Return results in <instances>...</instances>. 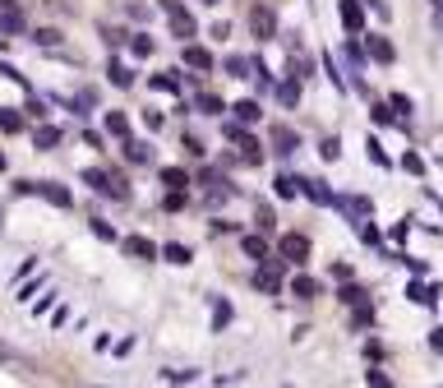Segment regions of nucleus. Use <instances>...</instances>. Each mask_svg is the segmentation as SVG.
Listing matches in <instances>:
<instances>
[{"mask_svg":"<svg viewBox=\"0 0 443 388\" xmlns=\"http://www.w3.org/2000/svg\"><path fill=\"white\" fill-rule=\"evenodd\" d=\"M310 236H300V232H282L277 236V259H287V264H305L310 259Z\"/></svg>","mask_w":443,"mask_h":388,"instance_id":"obj_1","label":"nucleus"},{"mask_svg":"<svg viewBox=\"0 0 443 388\" xmlns=\"http://www.w3.org/2000/svg\"><path fill=\"white\" fill-rule=\"evenodd\" d=\"M83 185H93L97 194H111V199H130L125 180H121V176H111V171H97V166H88V171H83Z\"/></svg>","mask_w":443,"mask_h":388,"instance_id":"obj_2","label":"nucleus"},{"mask_svg":"<svg viewBox=\"0 0 443 388\" xmlns=\"http://www.w3.org/2000/svg\"><path fill=\"white\" fill-rule=\"evenodd\" d=\"M250 33H254L259 42H273L277 37V14L268 10V5H254V10H250Z\"/></svg>","mask_w":443,"mask_h":388,"instance_id":"obj_3","label":"nucleus"},{"mask_svg":"<svg viewBox=\"0 0 443 388\" xmlns=\"http://www.w3.org/2000/svg\"><path fill=\"white\" fill-rule=\"evenodd\" d=\"M33 194H42V199L55 203V208H69V203H74V194H69L65 185H55V180H33Z\"/></svg>","mask_w":443,"mask_h":388,"instance_id":"obj_4","label":"nucleus"},{"mask_svg":"<svg viewBox=\"0 0 443 388\" xmlns=\"http://www.w3.org/2000/svg\"><path fill=\"white\" fill-rule=\"evenodd\" d=\"M337 14H342V28H346V33H360V28H365V0H342Z\"/></svg>","mask_w":443,"mask_h":388,"instance_id":"obj_5","label":"nucleus"},{"mask_svg":"<svg viewBox=\"0 0 443 388\" xmlns=\"http://www.w3.org/2000/svg\"><path fill=\"white\" fill-rule=\"evenodd\" d=\"M23 23H28V19H23L19 5H14V0H0V33L14 37V33H23Z\"/></svg>","mask_w":443,"mask_h":388,"instance_id":"obj_6","label":"nucleus"},{"mask_svg":"<svg viewBox=\"0 0 443 388\" xmlns=\"http://www.w3.org/2000/svg\"><path fill=\"white\" fill-rule=\"evenodd\" d=\"M125 255H134V259H162V245H153L148 236H125Z\"/></svg>","mask_w":443,"mask_h":388,"instance_id":"obj_7","label":"nucleus"},{"mask_svg":"<svg viewBox=\"0 0 443 388\" xmlns=\"http://www.w3.org/2000/svg\"><path fill=\"white\" fill-rule=\"evenodd\" d=\"M254 287L259 291H273V296L282 291V268H277V255L268 259V268H259V273H254Z\"/></svg>","mask_w":443,"mask_h":388,"instance_id":"obj_8","label":"nucleus"},{"mask_svg":"<svg viewBox=\"0 0 443 388\" xmlns=\"http://www.w3.org/2000/svg\"><path fill=\"white\" fill-rule=\"evenodd\" d=\"M166 23H171V37H180V42H189V37L199 33V23H194V14H185V10L166 14Z\"/></svg>","mask_w":443,"mask_h":388,"instance_id":"obj_9","label":"nucleus"},{"mask_svg":"<svg viewBox=\"0 0 443 388\" xmlns=\"http://www.w3.org/2000/svg\"><path fill=\"white\" fill-rule=\"evenodd\" d=\"M273 148H277L282 157H291V153L300 148V134L291 130V125H273Z\"/></svg>","mask_w":443,"mask_h":388,"instance_id":"obj_10","label":"nucleus"},{"mask_svg":"<svg viewBox=\"0 0 443 388\" xmlns=\"http://www.w3.org/2000/svg\"><path fill=\"white\" fill-rule=\"evenodd\" d=\"M296 185H300V194H305V199L323 203V208H328V203H337V199H332V189H328V180H296Z\"/></svg>","mask_w":443,"mask_h":388,"instance_id":"obj_11","label":"nucleus"},{"mask_svg":"<svg viewBox=\"0 0 443 388\" xmlns=\"http://www.w3.org/2000/svg\"><path fill=\"white\" fill-rule=\"evenodd\" d=\"M365 51H369V60H379V65H393V60H397V46L388 42V37H369Z\"/></svg>","mask_w":443,"mask_h":388,"instance_id":"obj_12","label":"nucleus"},{"mask_svg":"<svg viewBox=\"0 0 443 388\" xmlns=\"http://www.w3.org/2000/svg\"><path fill=\"white\" fill-rule=\"evenodd\" d=\"M291 296H296V300H314V296H323V287H319V277H310V273H300V277H291Z\"/></svg>","mask_w":443,"mask_h":388,"instance_id":"obj_13","label":"nucleus"},{"mask_svg":"<svg viewBox=\"0 0 443 388\" xmlns=\"http://www.w3.org/2000/svg\"><path fill=\"white\" fill-rule=\"evenodd\" d=\"M185 65H189V69H199V74H208V69H212V55L203 51V46L185 42Z\"/></svg>","mask_w":443,"mask_h":388,"instance_id":"obj_14","label":"nucleus"},{"mask_svg":"<svg viewBox=\"0 0 443 388\" xmlns=\"http://www.w3.org/2000/svg\"><path fill=\"white\" fill-rule=\"evenodd\" d=\"M33 144H37V153H51V148L60 144V130H55V125H37V130H33Z\"/></svg>","mask_w":443,"mask_h":388,"instance_id":"obj_15","label":"nucleus"},{"mask_svg":"<svg viewBox=\"0 0 443 388\" xmlns=\"http://www.w3.org/2000/svg\"><path fill=\"white\" fill-rule=\"evenodd\" d=\"M162 259H166V264H180V268H185L194 255H189V245H180V241H166V245H162Z\"/></svg>","mask_w":443,"mask_h":388,"instance_id":"obj_16","label":"nucleus"},{"mask_svg":"<svg viewBox=\"0 0 443 388\" xmlns=\"http://www.w3.org/2000/svg\"><path fill=\"white\" fill-rule=\"evenodd\" d=\"M240 250H245L250 259H264V264L273 259V255H268V241H264V236H240Z\"/></svg>","mask_w":443,"mask_h":388,"instance_id":"obj_17","label":"nucleus"},{"mask_svg":"<svg viewBox=\"0 0 443 388\" xmlns=\"http://www.w3.org/2000/svg\"><path fill=\"white\" fill-rule=\"evenodd\" d=\"M407 296L416 300V305H434V296H439V287H434V282H411V287H407Z\"/></svg>","mask_w":443,"mask_h":388,"instance_id":"obj_18","label":"nucleus"},{"mask_svg":"<svg viewBox=\"0 0 443 388\" xmlns=\"http://www.w3.org/2000/svg\"><path fill=\"white\" fill-rule=\"evenodd\" d=\"M222 69H226V74H231V79H250V69H254V60H245V55H226V60H222Z\"/></svg>","mask_w":443,"mask_h":388,"instance_id":"obj_19","label":"nucleus"},{"mask_svg":"<svg viewBox=\"0 0 443 388\" xmlns=\"http://www.w3.org/2000/svg\"><path fill=\"white\" fill-rule=\"evenodd\" d=\"M194 111H203V116H222L226 107H222L217 93H199V98H194Z\"/></svg>","mask_w":443,"mask_h":388,"instance_id":"obj_20","label":"nucleus"},{"mask_svg":"<svg viewBox=\"0 0 443 388\" xmlns=\"http://www.w3.org/2000/svg\"><path fill=\"white\" fill-rule=\"evenodd\" d=\"M107 134H116V139H130V121H125V111H107Z\"/></svg>","mask_w":443,"mask_h":388,"instance_id":"obj_21","label":"nucleus"},{"mask_svg":"<svg viewBox=\"0 0 443 388\" xmlns=\"http://www.w3.org/2000/svg\"><path fill=\"white\" fill-rule=\"evenodd\" d=\"M125 157L144 166V162H153V148H148V144H139V139H125Z\"/></svg>","mask_w":443,"mask_h":388,"instance_id":"obj_22","label":"nucleus"},{"mask_svg":"<svg viewBox=\"0 0 443 388\" xmlns=\"http://www.w3.org/2000/svg\"><path fill=\"white\" fill-rule=\"evenodd\" d=\"M162 185H166V189H185V185H189L185 166H162Z\"/></svg>","mask_w":443,"mask_h":388,"instance_id":"obj_23","label":"nucleus"},{"mask_svg":"<svg viewBox=\"0 0 443 388\" xmlns=\"http://www.w3.org/2000/svg\"><path fill=\"white\" fill-rule=\"evenodd\" d=\"M236 121H245V125H254L259 121V116H264V107H259V102H236Z\"/></svg>","mask_w":443,"mask_h":388,"instance_id":"obj_24","label":"nucleus"},{"mask_svg":"<svg viewBox=\"0 0 443 388\" xmlns=\"http://www.w3.org/2000/svg\"><path fill=\"white\" fill-rule=\"evenodd\" d=\"M107 74H111V83H116V88H130V83H134L130 65H121V60H111V65H107Z\"/></svg>","mask_w":443,"mask_h":388,"instance_id":"obj_25","label":"nucleus"},{"mask_svg":"<svg viewBox=\"0 0 443 388\" xmlns=\"http://www.w3.org/2000/svg\"><path fill=\"white\" fill-rule=\"evenodd\" d=\"M0 130H5V134H19L23 130V116L14 107H0Z\"/></svg>","mask_w":443,"mask_h":388,"instance_id":"obj_26","label":"nucleus"},{"mask_svg":"<svg viewBox=\"0 0 443 388\" xmlns=\"http://www.w3.org/2000/svg\"><path fill=\"white\" fill-rule=\"evenodd\" d=\"M226 323H231V305H226V300L217 296V300H212V328L222 333V328H226Z\"/></svg>","mask_w":443,"mask_h":388,"instance_id":"obj_27","label":"nucleus"},{"mask_svg":"<svg viewBox=\"0 0 443 388\" xmlns=\"http://www.w3.org/2000/svg\"><path fill=\"white\" fill-rule=\"evenodd\" d=\"M337 300H342V305H365V287H355V282H346V287L337 291Z\"/></svg>","mask_w":443,"mask_h":388,"instance_id":"obj_28","label":"nucleus"},{"mask_svg":"<svg viewBox=\"0 0 443 388\" xmlns=\"http://www.w3.org/2000/svg\"><path fill=\"white\" fill-rule=\"evenodd\" d=\"M277 102H282V107H296L300 102V83H277Z\"/></svg>","mask_w":443,"mask_h":388,"instance_id":"obj_29","label":"nucleus"},{"mask_svg":"<svg viewBox=\"0 0 443 388\" xmlns=\"http://www.w3.org/2000/svg\"><path fill=\"white\" fill-rule=\"evenodd\" d=\"M342 55H346V65H351V69H355V65H365V46H360V42H346Z\"/></svg>","mask_w":443,"mask_h":388,"instance_id":"obj_30","label":"nucleus"},{"mask_svg":"<svg viewBox=\"0 0 443 388\" xmlns=\"http://www.w3.org/2000/svg\"><path fill=\"white\" fill-rule=\"evenodd\" d=\"M148 83H153V88H162V93H180V79H176V74H153Z\"/></svg>","mask_w":443,"mask_h":388,"instance_id":"obj_31","label":"nucleus"},{"mask_svg":"<svg viewBox=\"0 0 443 388\" xmlns=\"http://www.w3.org/2000/svg\"><path fill=\"white\" fill-rule=\"evenodd\" d=\"M130 51L134 55H153V37H148V33H134L130 37Z\"/></svg>","mask_w":443,"mask_h":388,"instance_id":"obj_32","label":"nucleus"},{"mask_svg":"<svg viewBox=\"0 0 443 388\" xmlns=\"http://www.w3.org/2000/svg\"><path fill=\"white\" fill-rule=\"evenodd\" d=\"M162 208H171V213L185 208V189H166V194H162Z\"/></svg>","mask_w":443,"mask_h":388,"instance_id":"obj_33","label":"nucleus"},{"mask_svg":"<svg viewBox=\"0 0 443 388\" xmlns=\"http://www.w3.org/2000/svg\"><path fill=\"white\" fill-rule=\"evenodd\" d=\"M33 42H37V46H60V33H55V28H37Z\"/></svg>","mask_w":443,"mask_h":388,"instance_id":"obj_34","label":"nucleus"},{"mask_svg":"<svg viewBox=\"0 0 443 388\" xmlns=\"http://www.w3.org/2000/svg\"><path fill=\"white\" fill-rule=\"evenodd\" d=\"M88 227H93V236H102V241H116V227H111V222L93 218V222H88Z\"/></svg>","mask_w":443,"mask_h":388,"instance_id":"obj_35","label":"nucleus"},{"mask_svg":"<svg viewBox=\"0 0 443 388\" xmlns=\"http://www.w3.org/2000/svg\"><path fill=\"white\" fill-rule=\"evenodd\" d=\"M351 323H355V328H369V323H374V310H369V305H355Z\"/></svg>","mask_w":443,"mask_h":388,"instance_id":"obj_36","label":"nucleus"},{"mask_svg":"<svg viewBox=\"0 0 443 388\" xmlns=\"http://www.w3.org/2000/svg\"><path fill=\"white\" fill-rule=\"evenodd\" d=\"M277 199H291V194H296V180H291V176H277Z\"/></svg>","mask_w":443,"mask_h":388,"instance_id":"obj_37","label":"nucleus"},{"mask_svg":"<svg viewBox=\"0 0 443 388\" xmlns=\"http://www.w3.org/2000/svg\"><path fill=\"white\" fill-rule=\"evenodd\" d=\"M388 102H393V111H397V116H411V98H407V93H393Z\"/></svg>","mask_w":443,"mask_h":388,"instance_id":"obj_38","label":"nucleus"},{"mask_svg":"<svg viewBox=\"0 0 443 388\" xmlns=\"http://www.w3.org/2000/svg\"><path fill=\"white\" fill-rule=\"evenodd\" d=\"M162 379H171V384H189L194 370H162Z\"/></svg>","mask_w":443,"mask_h":388,"instance_id":"obj_39","label":"nucleus"},{"mask_svg":"<svg viewBox=\"0 0 443 388\" xmlns=\"http://www.w3.org/2000/svg\"><path fill=\"white\" fill-rule=\"evenodd\" d=\"M369 388H393V379H388L383 370H369Z\"/></svg>","mask_w":443,"mask_h":388,"instance_id":"obj_40","label":"nucleus"},{"mask_svg":"<svg viewBox=\"0 0 443 388\" xmlns=\"http://www.w3.org/2000/svg\"><path fill=\"white\" fill-rule=\"evenodd\" d=\"M369 157H374L379 166H388V153H383V148H379V139H369Z\"/></svg>","mask_w":443,"mask_h":388,"instance_id":"obj_41","label":"nucleus"},{"mask_svg":"<svg viewBox=\"0 0 443 388\" xmlns=\"http://www.w3.org/2000/svg\"><path fill=\"white\" fill-rule=\"evenodd\" d=\"M319 153H323V157H328V162H332V157L342 153V148H337V139H323V148H319Z\"/></svg>","mask_w":443,"mask_h":388,"instance_id":"obj_42","label":"nucleus"},{"mask_svg":"<svg viewBox=\"0 0 443 388\" xmlns=\"http://www.w3.org/2000/svg\"><path fill=\"white\" fill-rule=\"evenodd\" d=\"M51 300H55V291H46V296H42V300H37V305H33V314H46V310H51Z\"/></svg>","mask_w":443,"mask_h":388,"instance_id":"obj_43","label":"nucleus"},{"mask_svg":"<svg viewBox=\"0 0 443 388\" xmlns=\"http://www.w3.org/2000/svg\"><path fill=\"white\" fill-rule=\"evenodd\" d=\"M430 347H434V352L443 356V328H434V333H430Z\"/></svg>","mask_w":443,"mask_h":388,"instance_id":"obj_44","label":"nucleus"},{"mask_svg":"<svg viewBox=\"0 0 443 388\" xmlns=\"http://www.w3.org/2000/svg\"><path fill=\"white\" fill-rule=\"evenodd\" d=\"M0 361H19V352H10V347L0 342Z\"/></svg>","mask_w":443,"mask_h":388,"instance_id":"obj_45","label":"nucleus"},{"mask_svg":"<svg viewBox=\"0 0 443 388\" xmlns=\"http://www.w3.org/2000/svg\"><path fill=\"white\" fill-rule=\"evenodd\" d=\"M434 33L443 37V10H434Z\"/></svg>","mask_w":443,"mask_h":388,"instance_id":"obj_46","label":"nucleus"},{"mask_svg":"<svg viewBox=\"0 0 443 388\" xmlns=\"http://www.w3.org/2000/svg\"><path fill=\"white\" fill-rule=\"evenodd\" d=\"M5 166H10V162H5V153H0V171H5Z\"/></svg>","mask_w":443,"mask_h":388,"instance_id":"obj_47","label":"nucleus"},{"mask_svg":"<svg viewBox=\"0 0 443 388\" xmlns=\"http://www.w3.org/2000/svg\"><path fill=\"white\" fill-rule=\"evenodd\" d=\"M430 5H434V10H443V0H430Z\"/></svg>","mask_w":443,"mask_h":388,"instance_id":"obj_48","label":"nucleus"},{"mask_svg":"<svg viewBox=\"0 0 443 388\" xmlns=\"http://www.w3.org/2000/svg\"><path fill=\"white\" fill-rule=\"evenodd\" d=\"M0 232H5V213H0Z\"/></svg>","mask_w":443,"mask_h":388,"instance_id":"obj_49","label":"nucleus"},{"mask_svg":"<svg viewBox=\"0 0 443 388\" xmlns=\"http://www.w3.org/2000/svg\"><path fill=\"white\" fill-rule=\"evenodd\" d=\"M203 5H222V0H203Z\"/></svg>","mask_w":443,"mask_h":388,"instance_id":"obj_50","label":"nucleus"},{"mask_svg":"<svg viewBox=\"0 0 443 388\" xmlns=\"http://www.w3.org/2000/svg\"><path fill=\"white\" fill-rule=\"evenodd\" d=\"M0 46H5V33H0Z\"/></svg>","mask_w":443,"mask_h":388,"instance_id":"obj_51","label":"nucleus"}]
</instances>
